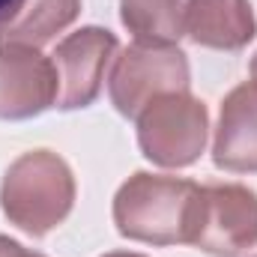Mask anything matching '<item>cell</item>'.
Masks as SVG:
<instances>
[{
	"instance_id": "cell-1",
	"label": "cell",
	"mask_w": 257,
	"mask_h": 257,
	"mask_svg": "<svg viewBox=\"0 0 257 257\" xmlns=\"http://www.w3.org/2000/svg\"><path fill=\"white\" fill-rule=\"evenodd\" d=\"M75 174L51 150L21 153L0 183V209L27 236H45L75 206Z\"/></svg>"
},
{
	"instance_id": "cell-2",
	"label": "cell",
	"mask_w": 257,
	"mask_h": 257,
	"mask_svg": "<svg viewBox=\"0 0 257 257\" xmlns=\"http://www.w3.org/2000/svg\"><path fill=\"white\" fill-rule=\"evenodd\" d=\"M194 194V180L138 171L114 194V224L132 242L186 245Z\"/></svg>"
},
{
	"instance_id": "cell-3",
	"label": "cell",
	"mask_w": 257,
	"mask_h": 257,
	"mask_svg": "<svg viewBox=\"0 0 257 257\" xmlns=\"http://www.w3.org/2000/svg\"><path fill=\"white\" fill-rule=\"evenodd\" d=\"M135 123H138V147L144 159L159 168L168 171L189 168L206 150L209 111L189 90L156 96L135 117Z\"/></svg>"
},
{
	"instance_id": "cell-4",
	"label": "cell",
	"mask_w": 257,
	"mask_h": 257,
	"mask_svg": "<svg viewBox=\"0 0 257 257\" xmlns=\"http://www.w3.org/2000/svg\"><path fill=\"white\" fill-rule=\"evenodd\" d=\"M186 245L212 257H239L257 245V192L242 183L197 186Z\"/></svg>"
},
{
	"instance_id": "cell-5",
	"label": "cell",
	"mask_w": 257,
	"mask_h": 257,
	"mask_svg": "<svg viewBox=\"0 0 257 257\" xmlns=\"http://www.w3.org/2000/svg\"><path fill=\"white\" fill-rule=\"evenodd\" d=\"M192 87L189 57L177 45L162 42H132L114 57V69L108 78V93L114 108L135 120L156 96L183 93Z\"/></svg>"
},
{
	"instance_id": "cell-6",
	"label": "cell",
	"mask_w": 257,
	"mask_h": 257,
	"mask_svg": "<svg viewBox=\"0 0 257 257\" xmlns=\"http://www.w3.org/2000/svg\"><path fill=\"white\" fill-rule=\"evenodd\" d=\"M120 42L105 27H81L69 33L63 42L51 51V63L57 75V99L54 108L60 111H78L90 108L105 84V72L117 57Z\"/></svg>"
},
{
	"instance_id": "cell-7",
	"label": "cell",
	"mask_w": 257,
	"mask_h": 257,
	"mask_svg": "<svg viewBox=\"0 0 257 257\" xmlns=\"http://www.w3.org/2000/svg\"><path fill=\"white\" fill-rule=\"evenodd\" d=\"M57 75L51 57L27 45H0V120H30L54 108Z\"/></svg>"
},
{
	"instance_id": "cell-8",
	"label": "cell",
	"mask_w": 257,
	"mask_h": 257,
	"mask_svg": "<svg viewBox=\"0 0 257 257\" xmlns=\"http://www.w3.org/2000/svg\"><path fill=\"white\" fill-rule=\"evenodd\" d=\"M212 162L227 174H257V81H245L224 96Z\"/></svg>"
},
{
	"instance_id": "cell-9",
	"label": "cell",
	"mask_w": 257,
	"mask_h": 257,
	"mask_svg": "<svg viewBox=\"0 0 257 257\" xmlns=\"http://www.w3.org/2000/svg\"><path fill=\"white\" fill-rule=\"evenodd\" d=\"M186 36L200 48L242 51L257 36L251 0H189Z\"/></svg>"
},
{
	"instance_id": "cell-10",
	"label": "cell",
	"mask_w": 257,
	"mask_h": 257,
	"mask_svg": "<svg viewBox=\"0 0 257 257\" xmlns=\"http://www.w3.org/2000/svg\"><path fill=\"white\" fill-rule=\"evenodd\" d=\"M81 15V0H24L18 15L0 27V45L42 48Z\"/></svg>"
},
{
	"instance_id": "cell-11",
	"label": "cell",
	"mask_w": 257,
	"mask_h": 257,
	"mask_svg": "<svg viewBox=\"0 0 257 257\" xmlns=\"http://www.w3.org/2000/svg\"><path fill=\"white\" fill-rule=\"evenodd\" d=\"M189 0H120V21L138 42L177 45L186 36Z\"/></svg>"
},
{
	"instance_id": "cell-12",
	"label": "cell",
	"mask_w": 257,
	"mask_h": 257,
	"mask_svg": "<svg viewBox=\"0 0 257 257\" xmlns=\"http://www.w3.org/2000/svg\"><path fill=\"white\" fill-rule=\"evenodd\" d=\"M0 257H45L33 248H24L18 239H9V236H0Z\"/></svg>"
},
{
	"instance_id": "cell-13",
	"label": "cell",
	"mask_w": 257,
	"mask_h": 257,
	"mask_svg": "<svg viewBox=\"0 0 257 257\" xmlns=\"http://www.w3.org/2000/svg\"><path fill=\"white\" fill-rule=\"evenodd\" d=\"M21 3H24V0H0V27H3V24H9V21L18 15Z\"/></svg>"
},
{
	"instance_id": "cell-14",
	"label": "cell",
	"mask_w": 257,
	"mask_h": 257,
	"mask_svg": "<svg viewBox=\"0 0 257 257\" xmlns=\"http://www.w3.org/2000/svg\"><path fill=\"white\" fill-rule=\"evenodd\" d=\"M102 257H147V254H138V251H108Z\"/></svg>"
},
{
	"instance_id": "cell-15",
	"label": "cell",
	"mask_w": 257,
	"mask_h": 257,
	"mask_svg": "<svg viewBox=\"0 0 257 257\" xmlns=\"http://www.w3.org/2000/svg\"><path fill=\"white\" fill-rule=\"evenodd\" d=\"M251 81H257V54L251 57Z\"/></svg>"
},
{
	"instance_id": "cell-16",
	"label": "cell",
	"mask_w": 257,
	"mask_h": 257,
	"mask_svg": "<svg viewBox=\"0 0 257 257\" xmlns=\"http://www.w3.org/2000/svg\"><path fill=\"white\" fill-rule=\"evenodd\" d=\"M251 257H257V254H251Z\"/></svg>"
}]
</instances>
